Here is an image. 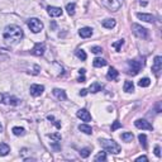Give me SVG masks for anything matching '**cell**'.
Segmentation results:
<instances>
[{"label": "cell", "instance_id": "cell-11", "mask_svg": "<svg viewBox=\"0 0 162 162\" xmlns=\"http://www.w3.org/2000/svg\"><path fill=\"white\" fill-rule=\"evenodd\" d=\"M45 50H46L45 43H36V46L33 47V50H32L31 52H32V55H34V56H42V55L45 53Z\"/></svg>", "mask_w": 162, "mask_h": 162}, {"label": "cell", "instance_id": "cell-10", "mask_svg": "<svg viewBox=\"0 0 162 162\" xmlns=\"http://www.w3.org/2000/svg\"><path fill=\"white\" fill-rule=\"evenodd\" d=\"M29 91H31V95H33V96H39L40 94L45 91V86H43V85H38V84H33V85H31Z\"/></svg>", "mask_w": 162, "mask_h": 162}, {"label": "cell", "instance_id": "cell-42", "mask_svg": "<svg viewBox=\"0 0 162 162\" xmlns=\"http://www.w3.org/2000/svg\"><path fill=\"white\" fill-rule=\"evenodd\" d=\"M2 132H3V126L0 124V133H2Z\"/></svg>", "mask_w": 162, "mask_h": 162}, {"label": "cell", "instance_id": "cell-36", "mask_svg": "<svg viewBox=\"0 0 162 162\" xmlns=\"http://www.w3.org/2000/svg\"><path fill=\"white\" fill-rule=\"evenodd\" d=\"M155 155H156L157 157H160V156H161V151H160V146H156V147H155Z\"/></svg>", "mask_w": 162, "mask_h": 162}, {"label": "cell", "instance_id": "cell-22", "mask_svg": "<svg viewBox=\"0 0 162 162\" xmlns=\"http://www.w3.org/2000/svg\"><path fill=\"white\" fill-rule=\"evenodd\" d=\"M79 129H80L81 132H84L85 134H91V133H93V128H91L90 126H88V124H80V126H79Z\"/></svg>", "mask_w": 162, "mask_h": 162}, {"label": "cell", "instance_id": "cell-8", "mask_svg": "<svg viewBox=\"0 0 162 162\" xmlns=\"http://www.w3.org/2000/svg\"><path fill=\"white\" fill-rule=\"evenodd\" d=\"M101 2H103V4L112 12H118L120 9V3L118 0H101Z\"/></svg>", "mask_w": 162, "mask_h": 162}, {"label": "cell", "instance_id": "cell-25", "mask_svg": "<svg viewBox=\"0 0 162 162\" xmlns=\"http://www.w3.org/2000/svg\"><path fill=\"white\" fill-rule=\"evenodd\" d=\"M124 91L126 93H133L134 91V85L132 81H126L124 83Z\"/></svg>", "mask_w": 162, "mask_h": 162}, {"label": "cell", "instance_id": "cell-35", "mask_svg": "<svg viewBox=\"0 0 162 162\" xmlns=\"http://www.w3.org/2000/svg\"><path fill=\"white\" fill-rule=\"evenodd\" d=\"M118 128H122V123H119L118 120H115L114 123H113V126H112V131L114 132V131H117Z\"/></svg>", "mask_w": 162, "mask_h": 162}, {"label": "cell", "instance_id": "cell-19", "mask_svg": "<svg viewBox=\"0 0 162 162\" xmlns=\"http://www.w3.org/2000/svg\"><path fill=\"white\" fill-rule=\"evenodd\" d=\"M107 79L108 80H117L118 79V71L114 69V67H110L109 69V71H108V74H107Z\"/></svg>", "mask_w": 162, "mask_h": 162}, {"label": "cell", "instance_id": "cell-33", "mask_svg": "<svg viewBox=\"0 0 162 162\" xmlns=\"http://www.w3.org/2000/svg\"><path fill=\"white\" fill-rule=\"evenodd\" d=\"M91 52L95 53V55H100L101 52H103V48L99 47V46H94V47H91Z\"/></svg>", "mask_w": 162, "mask_h": 162}, {"label": "cell", "instance_id": "cell-5", "mask_svg": "<svg viewBox=\"0 0 162 162\" xmlns=\"http://www.w3.org/2000/svg\"><path fill=\"white\" fill-rule=\"evenodd\" d=\"M132 31L138 38H143V39L148 38V31L139 24H132Z\"/></svg>", "mask_w": 162, "mask_h": 162}, {"label": "cell", "instance_id": "cell-13", "mask_svg": "<svg viewBox=\"0 0 162 162\" xmlns=\"http://www.w3.org/2000/svg\"><path fill=\"white\" fill-rule=\"evenodd\" d=\"M137 17L143 20V22H147V23H155L156 22V17H153L152 14H143V13H137Z\"/></svg>", "mask_w": 162, "mask_h": 162}, {"label": "cell", "instance_id": "cell-34", "mask_svg": "<svg viewBox=\"0 0 162 162\" xmlns=\"http://www.w3.org/2000/svg\"><path fill=\"white\" fill-rule=\"evenodd\" d=\"M47 137H50L55 142H60L61 141V134H47Z\"/></svg>", "mask_w": 162, "mask_h": 162}, {"label": "cell", "instance_id": "cell-4", "mask_svg": "<svg viewBox=\"0 0 162 162\" xmlns=\"http://www.w3.org/2000/svg\"><path fill=\"white\" fill-rule=\"evenodd\" d=\"M27 24H28L29 29H31L33 33H39L40 31L43 29V23L40 22L39 19H37V18H31L28 22H27Z\"/></svg>", "mask_w": 162, "mask_h": 162}, {"label": "cell", "instance_id": "cell-26", "mask_svg": "<svg viewBox=\"0 0 162 162\" xmlns=\"http://www.w3.org/2000/svg\"><path fill=\"white\" fill-rule=\"evenodd\" d=\"M138 139H139L141 146L143 147L145 150H147V137H146V134H139V136H138Z\"/></svg>", "mask_w": 162, "mask_h": 162}, {"label": "cell", "instance_id": "cell-23", "mask_svg": "<svg viewBox=\"0 0 162 162\" xmlns=\"http://www.w3.org/2000/svg\"><path fill=\"white\" fill-rule=\"evenodd\" d=\"M12 132H13V134L14 136H24L26 134V129L24 128H22V127H14L13 129H12Z\"/></svg>", "mask_w": 162, "mask_h": 162}, {"label": "cell", "instance_id": "cell-39", "mask_svg": "<svg viewBox=\"0 0 162 162\" xmlns=\"http://www.w3.org/2000/svg\"><path fill=\"white\" fill-rule=\"evenodd\" d=\"M77 81H79V83H85V81H86V79H85V76L83 75V76H80V77L77 79Z\"/></svg>", "mask_w": 162, "mask_h": 162}, {"label": "cell", "instance_id": "cell-17", "mask_svg": "<svg viewBox=\"0 0 162 162\" xmlns=\"http://www.w3.org/2000/svg\"><path fill=\"white\" fill-rule=\"evenodd\" d=\"M101 89H103V85H101L100 83H93V84L90 85V88H89V93L95 94V93L101 91Z\"/></svg>", "mask_w": 162, "mask_h": 162}, {"label": "cell", "instance_id": "cell-2", "mask_svg": "<svg viewBox=\"0 0 162 162\" xmlns=\"http://www.w3.org/2000/svg\"><path fill=\"white\" fill-rule=\"evenodd\" d=\"M100 142V145H101V147H103L107 152H110V153H119L120 152V146L118 145V143H115L114 141H112V139H100L99 141Z\"/></svg>", "mask_w": 162, "mask_h": 162}, {"label": "cell", "instance_id": "cell-41", "mask_svg": "<svg viewBox=\"0 0 162 162\" xmlns=\"http://www.w3.org/2000/svg\"><path fill=\"white\" fill-rule=\"evenodd\" d=\"M51 26H52V28H53V29L56 28V23H55V22H52V24H51Z\"/></svg>", "mask_w": 162, "mask_h": 162}, {"label": "cell", "instance_id": "cell-3", "mask_svg": "<svg viewBox=\"0 0 162 162\" xmlns=\"http://www.w3.org/2000/svg\"><path fill=\"white\" fill-rule=\"evenodd\" d=\"M145 65V61H141V60H132L128 62V74L132 75V76H136L141 69Z\"/></svg>", "mask_w": 162, "mask_h": 162}, {"label": "cell", "instance_id": "cell-18", "mask_svg": "<svg viewBox=\"0 0 162 162\" xmlns=\"http://www.w3.org/2000/svg\"><path fill=\"white\" fill-rule=\"evenodd\" d=\"M93 65H94V67H104V66L108 65V61L104 60V58H99V57H98V58L94 60Z\"/></svg>", "mask_w": 162, "mask_h": 162}, {"label": "cell", "instance_id": "cell-24", "mask_svg": "<svg viewBox=\"0 0 162 162\" xmlns=\"http://www.w3.org/2000/svg\"><path fill=\"white\" fill-rule=\"evenodd\" d=\"M138 85H139L141 88H147V86L151 85V80H150L148 77H143V79H141V80L138 81Z\"/></svg>", "mask_w": 162, "mask_h": 162}, {"label": "cell", "instance_id": "cell-15", "mask_svg": "<svg viewBox=\"0 0 162 162\" xmlns=\"http://www.w3.org/2000/svg\"><path fill=\"white\" fill-rule=\"evenodd\" d=\"M79 34H80V37H83V38H89V37L93 36V29L89 28V27H84V28H81L79 31Z\"/></svg>", "mask_w": 162, "mask_h": 162}, {"label": "cell", "instance_id": "cell-7", "mask_svg": "<svg viewBox=\"0 0 162 162\" xmlns=\"http://www.w3.org/2000/svg\"><path fill=\"white\" fill-rule=\"evenodd\" d=\"M152 71L153 74L158 77L161 71H162V57L161 56H156L155 57V61H153V66H152Z\"/></svg>", "mask_w": 162, "mask_h": 162}, {"label": "cell", "instance_id": "cell-40", "mask_svg": "<svg viewBox=\"0 0 162 162\" xmlns=\"http://www.w3.org/2000/svg\"><path fill=\"white\" fill-rule=\"evenodd\" d=\"M79 72H80V75H84V74H85V69H81Z\"/></svg>", "mask_w": 162, "mask_h": 162}, {"label": "cell", "instance_id": "cell-21", "mask_svg": "<svg viewBox=\"0 0 162 162\" xmlns=\"http://www.w3.org/2000/svg\"><path fill=\"white\" fill-rule=\"evenodd\" d=\"M10 152V147L7 143H0V156H7Z\"/></svg>", "mask_w": 162, "mask_h": 162}, {"label": "cell", "instance_id": "cell-14", "mask_svg": "<svg viewBox=\"0 0 162 162\" xmlns=\"http://www.w3.org/2000/svg\"><path fill=\"white\" fill-rule=\"evenodd\" d=\"M47 10H48V14H50L51 17H53V18L62 15V9L58 8V7H48Z\"/></svg>", "mask_w": 162, "mask_h": 162}, {"label": "cell", "instance_id": "cell-12", "mask_svg": "<svg viewBox=\"0 0 162 162\" xmlns=\"http://www.w3.org/2000/svg\"><path fill=\"white\" fill-rule=\"evenodd\" d=\"M76 115H77V118H80L81 120H84V122H90L91 120V114L86 109H80L76 113Z\"/></svg>", "mask_w": 162, "mask_h": 162}, {"label": "cell", "instance_id": "cell-38", "mask_svg": "<svg viewBox=\"0 0 162 162\" xmlns=\"http://www.w3.org/2000/svg\"><path fill=\"white\" fill-rule=\"evenodd\" d=\"M136 161H137V162H139V161H148V158H147L146 156H141V157H138Z\"/></svg>", "mask_w": 162, "mask_h": 162}, {"label": "cell", "instance_id": "cell-29", "mask_svg": "<svg viewBox=\"0 0 162 162\" xmlns=\"http://www.w3.org/2000/svg\"><path fill=\"white\" fill-rule=\"evenodd\" d=\"M75 9H76V5L74 4V3H69L67 5H66V10H67V13H69V15H75Z\"/></svg>", "mask_w": 162, "mask_h": 162}, {"label": "cell", "instance_id": "cell-37", "mask_svg": "<svg viewBox=\"0 0 162 162\" xmlns=\"http://www.w3.org/2000/svg\"><path fill=\"white\" fill-rule=\"evenodd\" d=\"M88 93H89V90H88V89H83V90H80V95H81V96H85V95H88Z\"/></svg>", "mask_w": 162, "mask_h": 162}, {"label": "cell", "instance_id": "cell-16", "mask_svg": "<svg viewBox=\"0 0 162 162\" xmlns=\"http://www.w3.org/2000/svg\"><path fill=\"white\" fill-rule=\"evenodd\" d=\"M53 95L58 99V100H66L67 99V95L64 90H61V89H53Z\"/></svg>", "mask_w": 162, "mask_h": 162}, {"label": "cell", "instance_id": "cell-30", "mask_svg": "<svg viewBox=\"0 0 162 162\" xmlns=\"http://www.w3.org/2000/svg\"><path fill=\"white\" fill-rule=\"evenodd\" d=\"M90 152H91V148H83L80 151V156L83 157V158H86V157H89L90 156Z\"/></svg>", "mask_w": 162, "mask_h": 162}, {"label": "cell", "instance_id": "cell-20", "mask_svg": "<svg viewBox=\"0 0 162 162\" xmlns=\"http://www.w3.org/2000/svg\"><path fill=\"white\" fill-rule=\"evenodd\" d=\"M103 27L104 28H108V29H112V28H114L115 27V19H105V20H103Z\"/></svg>", "mask_w": 162, "mask_h": 162}, {"label": "cell", "instance_id": "cell-6", "mask_svg": "<svg viewBox=\"0 0 162 162\" xmlns=\"http://www.w3.org/2000/svg\"><path fill=\"white\" fill-rule=\"evenodd\" d=\"M2 101L4 104H8V105H12V107H15L19 104V99L13 96V95H9V94H3L2 95Z\"/></svg>", "mask_w": 162, "mask_h": 162}, {"label": "cell", "instance_id": "cell-9", "mask_svg": "<svg viewBox=\"0 0 162 162\" xmlns=\"http://www.w3.org/2000/svg\"><path fill=\"white\" fill-rule=\"evenodd\" d=\"M134 126L139 129H147V131H153L152 124H150V122L145 120V119H137L134 122Z\"/></svg>", "mask_w": 162, "mask_h": 162}, {"label": "cell", "instance_id": "cell-32", "mask_svg": "<svg viewBox=\"0 0 162 162\" xmlns=\"http://www.w3.org/2000/svg\"><path fill=\"white\" fill-rule=\"evenodd\" d=\"M123 43H124V39H120V40H118V42H115V43H113L112 46L117 50V52H120V47L123 46Z\"/></svg>", "mask_w": 162, "mask_h": 162}, {"label": "cell", "instance_id": "cell-1", "mask_svg": "<svg viewBox=\"0 0 162 162\" xmlns=\"http://www.w3.org/2000/svg\"><path fill=\"white\" fill-rule=\"evenodd\" d=\"M24 37V33L22 31V28L18 27V26H8L4 31V39L8 45H15L18 43L20 39Z\"/></svg>", "mask_w": 162, "mask_h": 162}, {"label": "cell", "instance_id": "cell-31", "mask_svg": "<svg viewBox=\"0 0 162 162\" xmlns=\"http://www.w3.org/2000/svg\"><path fill=\"white\" fill-rule=\"evenodd\" d=\"M76 56H77L81 61H85V60H86V53H85L84 50H77V51H76Z\"/></svg>", "mask_w": 162, "mask_h": 162}, {"label": "cell", "instance_id": "cell-27", "mask_svg": "<svg viewBox=\"0 0 162 162\" xmlns=\"http://www.w3.org/2000/svg\"><path fill=\"white\" fill-rule=\"evenodd\" d=\"M95 161L96 162H104V161H107V153L105 152H99L96 156H95Z\"/></svg>", "mask_w": 162, "mask_h": 162}, {"label": "cell", "instance_id": "cell-28", "mask_svg": "<svg viewBox=\"0 0 162 162\" xmlns=\"http://www.w3.org/2000/svg\"><path fill=\"white\" fill-rule=\"evenodd\" d=\"M133 137H134V136H133V134H132L131 132H127V133H123V134H122V136H120V138H122V139H123L124 142H132V141H133Z\"/></svg>", "mask_w": 162, "mask_h": 162}]
</instances>
